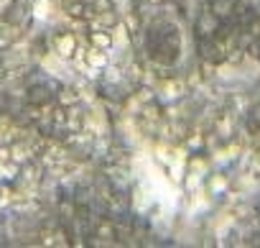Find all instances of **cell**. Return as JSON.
<instances>
[{"label":"cell","mask_w":260,"mask_h":248,"mask_svg":"<svg viewBox=\"0 0 260 248\" xmlns=\"http://www.w3.org/2000/svg\"><path fill=\"white\" fill-rule=\"evenodd\" d=\"M194 46L209 67L237 64L245 57L260 62V3L204 0L194 18Z\"/></svg>","instance_id":"3"},{"label":"cell","mask_w":260,"mask_h":248,"mask_svg":"<svg viewBox=\"0 0 260 248\" xmlns=\"http://www.w3.org/2000/svg\"><path fill=\"white\" fill-rule=\"evenodd\" d=\"M41 11V0H0V49L18 44Z\"/></svg>","instance_id":"5"},{"label":"cell","mask_w":260,"mask_h":248,"mask_svg":"<svg viewBox=\"0 0 260 248\" xmlns=\"http://www.w3.org/2000/svg\"><path fill=\"white\" fill-rule=\"evenodd\" d=\"M97 141V110L67 77L31 67L0 82V172L77 164Z\"/></svg>","instance_id":"1"},{"label":"cell","mask_w":260,"mask_h":248,"mask_svg":"<svg viewBox=\"0 0 260 248\" xmlns=\"http://www.w3.org/2000/svg\"><path fill=\"white\" fill-rule=\"evenodd\" d=\"M146 13L138 23V51L141 57L158 67L169 69L181 62L184 54V26L166 0H141Z\"/></svg>","instance_id":"4"},{"label":"cell","mask_w":260,"mask_h":248,"mask_svg":"<svg viewBox=\"0 0 260 248\" xmlns=\"http://www.w3.org/2000/svg\"><path fill=\"white\" fill-rule=\"evenodd\" d=\"M49 54L69 72L97 77L112 62L125 21L117 0H41Z\"/></svg>","instance_id":"2"}]
</instances>
